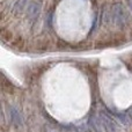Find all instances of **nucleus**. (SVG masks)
Here are the masks:
<instances>
[{
    "mask_svg": "<svg viewBox=\"0 0 132 132\" xmlns=\"http://www.w3.org/2000/svg\"><path fill=\"white\" fill-rule=\"evenodd\" d=\"M111 18L117 27H124L128 22V14L122 4H115L111 8Z\"/></svg>",
    "mask_w": 132,
    "mask_h": 132,
    "instance_id": "f257e3e1",
    "label": "nucleus"
},
{
    "mask_svg": "<svg viewBox=\"0 0 132 132\" xmlns=\"http://www.w3.org/2000/svg\"><path fill=\"white\" fill-rule=\"evenodd\" d=\"M100 119L102 122L105 132H117V125L109 114H107L105 111H101Z\"/></svg>",
    "mask_w": 132,
    "mask_h": 132,
    "instance_id": "f03ea898",
    "label": "nucleus"
},
{
    "mask_svg": "<svg viewBox=\"0 0 132 132\" xmlns=\"http://www.w3.org/2000/svg\"><path fill=\"white\" fill-rule=\"evenodd\" d=\"M41 13V4L37 1H34L28 6V18L30 20H36Z\"/></svg>",
    "mask_w": 132,
    "mask_h": 132,
    "instance_id": "7ed1b4c3",
    "label": "nucleus"
},
{
    "mask_svg": "<svg viewBox=\"0 0 132 132\" xmlns=\"http://www.w3.org/2000/svg\"><path fill=\"white\" fill-rule=\"evenodd\" d=\"M11 119H12V122H13L14 124H15L16 126H22V124H23V122H22V117H21V114L19 112V110L16 109V108H14V107H12L11 108Z\"/></svg>",
    "mask_w": 132,
    "mask_h": 132,
    "instance_id": "20e7f679",
    "label": "nucleus"
},
{
    "mask_svg": "<svg viewBox=\"0 0 132 132\" xmlns=\"http://www.w3.org/2000/svg\"><path fill=\"white\" fill-rule=\"evenodd\" d=\"M90 126L93 128L94 132H104V128H103V124L101 122L100 117H92L90 118Z\"/></svg>",
    "mask_w": 132,
    "mask_h": 132,
    "instance_id": "39448f33",
    "label": "nucleus"
},
{
    "mask_svg": "<svg viewBox=\"0 0 132 132\" xmlns=\"http://www.w3.org/2000/svg\"><path fill=\"white\" fill-rule=\"evenodd\" d=\"M115 116H116L117 118H118V121L121 122L122 124H124L125 126L131 125V119H130L131 116H128V115H125V114H116Z\"/></svg>",
    "mask_w": 132,
    "mask_h": 132,
    "instance_id": "423d86ee",
    "label": "nucleus"
},
{
    "mask_svg": "<svg viewBox=\"0 0 132 132\" xmlns=\"http://www.w3.org/2000/svg\"><path fill=\"white\" fill-rule=\"evenodd\" d=\"M27 4H28V0H19L18 4H16L15 7H14L15 13H21V12H22V9L24 8Z\"/></svg>",
    "mask_w": 132,
    "mask_h": 132,
    "instance_id": "0eeeda50",
    "label": "nucleus"
},
{
    "mask_svg": "<svg viewBox=\"0 0 132 132\" xmlns=\"http://www.w3.org/2000/svg\"><path fill=\"white\" fill-rule=\"evenodd\" d=\"M45 132H60L58 129H56V128H52V126H50V125H46L45 126Z\"/></svg>",
    "mask_w": 132,
    "mask_h": 132,
    "instance_id": "6e6552de",
    "label": "nucleus"
},
{
    "mask_svg": "<svg viewBox=\"0 0 132 132\" xmlns=\"http://www.w3.org/2000/svg\"><path fill=\"white\" fill-rule=\"evenodd\" d=\"M126 2H128V6H129V8H130V11L132 13V0H126Z\"/></svg>",
    "mask_w": 132,
    "mask_h": 132,
    "instance_id": "1a4fd4ad",
    "label": "nucleus"
},
{
    "mask_svg": "<svg viewBox=\"0 0 132 132\" xmlns=\"http://www.w3.org/2000/svg\"><path fill=\"white\" fill-rule=\"evenodd\" d=\"M129 114H130V116H131V118H132V108L130 109V111H129Z\"/></svg>",
    "mask_w": 132,
    "mask_h": 132,
    "instance_id": "9d476101",
    "label": "nucleus"
}]
</instances>
